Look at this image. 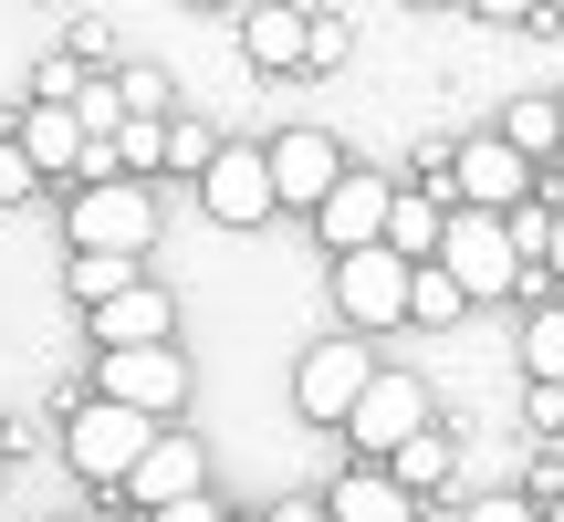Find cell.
Segmentation results:
<instances>
[{
	"mask_svg": "<svg viewBox=\"0 0 564 522\" xmlns=\"http://www.w3.org/2000/svg\"><path fill=\"white\" fill-rule=\"evenodd\" d=\"M440 261L449 272H460V293L470 303H491V293H512V282H523V251H512V209H449L440 220Z\"/></svg>",
	"mask_w": 564,
	"mask_h": 522,
	"instance_id": "cell-1",
	"label": "cell"
},
{
	"mask_svg": "<svg viewBox=\"0 0 564 522\" xmlns=\"http://www.w3.org/2000/svg\"><path fill=\"white\" fill-rule=\"evenodd\" d=\"M147 439H158V418H147V407H126V398H84L74 407V428H63V460L84 470V481H126V470L147 460Z\"/></svg>",
	"mask_w": 564,
	"mask_h": 522,
	"instance_id": "cell-2",
	"label": "cell"
},
{
	"mask_svg": "<svg viewBox=\"0 0 564 522\" xmlns=\"http://www.w3.org/2000/svg\"><path fill=\"white\" fill-rule=\"evenodd\" d=\"M408 272H419V261L387 251V241L335 251V303H345V324H356V335H377V324H408Z\"/></svg>",
	"mask_w": 564,
	"mask_h": 522,
	"instance_id": "cell-3",
	"label": "cell"
},
{
	"mask_svg": "<svg viewBox=\"0 0 564 522\" xmlns=\"http://www.w3.org/2000/svg\"><path fill=\"white\" fill-rule=\"evenodd\" d=\"M95 387L126 398V407H147V418H178V407H188V356H178V345H105Z\"/></svg>",
	"mask_w": 564,
	"mask_h": 522,
	"instance_id": "cell-4",
	"label": "cell"
},
{
	"mask_svg": "<svg viewBox=\"0 0 564 522\" xmlns=\"http://www.w3.org/2000/svg\"><path fill=\"white\" fill-rule=\"evenodd\" d=\"M199 199H209V220H220V230H262L272 209H282L272 146H220V157L199 167Z\"/></svg>",
	"mask_w": 564,
	"mask_h": 522,
	"instance_id": "cell-5",
	"label": "cell"
},
{
	"mask_svg": "<svg viewBox=\"0 0 564 522\" xmlns=\"http://www.w3.org/2000/svg\"><path fill=\"white\" fill-rule=\"evenodd\" d=\"M158 241V209L137 178H84L74 188V251H147Z\"/></svg>",
	"mask_w": 564,
	"mask_h": 522,
	"instance_id": "cell-6",
	"label": "cell"
},
{
	"mask_svg": "<svg viewBox=\"0 0 564 522\" xmlns=\"http://www.w3.org/2000/svg\"><path fill=\"white\" fill-rule=\"evenodd\" d=\"M366 377H377V366H366V335H324L314 356L293 366V407L314 428H345V407L366 398Z\"/></svg>",
	"mask_w": 564,
	"mask_h": 522,
	"instance_id": "cell-7",
	"label": "cell"
},
{
	"mask_svg": "<svg viewBox=\"0 0 564 522\" xmlns=\"http://www.w3.org/2000/svg\"><path fill=\"white\" fill-rule=\"evenodd\" d=\"M523 188H533V157L491 126V137H470V146H449V199H470V209H523Z\"/></svg>",
	"mask_w": 564,
	"mask_h": 522,
	"instance_id": "cell-8",
	"label": "cell"
},
{
	"mask_svg": "<svg viewBox=\"0 0 564 522\" xmlns=\"http://www.w3.org/2000/svg\"><path fill=\"white\" fill-rule=\"evenodd\" d=\"M419 428H429V387H419V377H366V398L345 407V439L377 449V460H387L398 439H419Z\"/></svg>",
	"mask_w": 564,
	"mask_h": 522,
	"instance_id": "cell-9",
	"label": "cell"
},
{
	"mask_svg": "<svg viewBox=\"0 0 564 522\" xmlns=\"http://www.w3.org/2000/svg\"><path fill=\"white\" fill-rule=\"evenodd\" d=\"M387 199H398L387 178L345 167V178H335V188L314 199V230H324V251H366V241H387Z\"/></svg>",
	"mask_w": 564,
	"mask_h": 522,
	"instance_id": "cell-10",
	"label": "cell"
},
{
	"mask_svg": "<svg viewBox=\"0 0 564 522\" xmlns=\"http://www.w3.org/2000/svg\"><path fill=\"white\" fill-rule=\"evenodd\" d=\"M335 178H345V146L324 137V126H282V137H272V188H282V209H314Z\"/></svg>",
	"mask_w": 564,
	"mask_h": 522,
	"instance_id": "cell-11",
	"label": "cell"
},
{
	"mask_svg": "<svg viewBox=\"0 0 564 522\" xmlns=\"http://www.w3.org/2000/svg\"><path fill=\"white\" fill-rule=\"evenodd\" d=\"M199 481H209V460H199V439H188V428H158V439H147V460L126 470V491H137L147 512L178 502V491H199Z\"/></svg>",
	"mask_w": 564,
	"mask_h": 522,
	"instance_id": "cell-12",
	"label": "cell"
},
{
	"mask_svg": "<svg viewBox=\"0 0 564 522\" xmlns=\"http://www.w3.org/2000/svg\"><path fill=\"white\" fill-rule=\"evenodd\" d=\"M167 324H178V303L158 282H126V293L95 303V345H167Z\"/></svg>",
	"mask_w": 564,
	"mask_h": 522,
	"instance_id": "cell-13",
	"label": "cell"
},
{
	"mask_svg": "<svg viewBox=\"0 0 564 522\" xmlns=\"http://www.w3.org/2000/svg\"><path fill=\"white\" fill-rule=\"evenodd\" d=\"M303 32H314V11H303V0H262V11L241 21L251 74H303Z\"/></svg>",
	"mask_w": 564,
	"mask_h": 522,
	"instance_id": "cell-14",
	"label": "cell"
},
{
	"mask_svg": "<svg viewBox=\"0 0 564 522\" xmlns=\"http://www.w3.org/2000/svg\"><path fill=\"white\" fill-rule=\"evenodd\" d=\"M11 137L32 146V167H74V178H84V146H95V137H84V116H74V105H53V95H42Z\"/></svg>",
	"mask_w": 564,
	"mask_h": 522,
	"instance_id": "cell-15",
	"label": "cell"
},
{
	"mask_svg": "<svg viewBox=\"0 0 564 522\" xmlns=\"http://www.w3.org/2000/svg\"><path fill=\"white\" fill-rule=\"evenodd\" d=\"M324 502H335V522H408V512H419V491H408L398 470H345Z\"/></svg>",
	"mask_w": 564,
	"mask_h": 522,
	"instance_id": "cell-16",
	"label": "cell"
},
{
	"mask_svg": "<svg viewBox=\"0 0 564 522\" xmlns=\"http://www.w3.org/2000/svg\"><path fill=\"white\" fill-rule=\"evenodd\" d=\"M460 314H470L460 272H449V261H419V272H408V324H460Z\"/></svg>",
	"mask_w": 564,
	"mask_h": 522,
	"instance_id": "cell-17",
	"label": "cell"
},
{
	"mask_svg": "<svg viewBox=\"0 0 564 522\" xmlns=\"http://www.w3.org/2000/svg\"><path fill=\"white\" fill-rule=\"evenodd\" d=\"M387 470H398L408 491H440L449 470H460V449H449V428H419V439H398V449H387Z\"/></svg>",
	"mask_w": 564,
	"mask_h": 522,
	"instance_id": "cell-18",
	"label": "cell"
},
{
	"mask_svg": "<svg viewBox=\"0 0 564 522\" xmlns=\"http://www.w3.org/2000/svg\"><path fill=\"white\" fill-rule=\"evenodd\" d=\"M440 220H449L440 199H408V188H398V199H387V251H408V261H440Z\"/></svg>",
	"mask_w": 564,
	"mask_h": 522,
	"instance_id": "cell-19",
	"label": "cell"
},
{
	"mask_svg": "<svg viewBox=\"0 0 564 522\" xmlns=\"http://www.w3.org/2000/svg\"><path fill=\"white\" fill-rule=\"evenodd\" d=\"M126 282H137V251H74V272H63V293L84 303V314H95L105 293H126Z\"/></svg>",
	"mask_w": 564,
	"mask_h": 522,
	"instance_id": "cell-20",
	"label": "cell"
},
{
	"mask_svg": "<svg viewBox=\"0 0 564 522\" xmlns=\"http://www.w3.org/2000/svg\"><path fill=\"white\" fill-rule=\"evenodd\" d=\"M502 137L523 146V157H554V146H564V105H554V95H523V105L502 116Z\"/></svg>",
	"mask_w": 564,
	"mask_h": 522,
	"instance_id": "cell-21",
	"label": "cell"
},
{
	"mask_svg": "<svg viewBox=\"0 0 564 522\" xmlns=\"http://www.w3.org/2000/svg\"><path fill=\"white\" fill-rule=\"evenodd\" d=\"M523 377H544V387H564V303H544V314L523 324Z\"/></svg>",
	"mask_w": 564,
	"mask_h": 522,
	"instance_id": "cell-22",
	"label": "cell"
},
{
	"mask_svg": "<svg viewBox=\"0 0 564 522\" xmlns=\"http://www.w3.org/2000/svg\"><path fill=\"white\" fill-rule=\"evenodd\" d=\"M116 167H167V116H126L116 126Z\"/></svg>",
	"mask_w": 564,
	"mask_h": 522,
	"instance_id": "cell-23",
	"label": "cell"
},
{
	"mask_svg": "<svg viewBox=\"0 0 564 522\" xmlns=\"http://www.w3.org/2000/svg\"><path fill=\"white\" fill-rule=\"evenodd\" d=\"M74 116H84V137H116V126H126V84H84Z\"/></svg>",
	"mask_w": 564,
	"mask_h": 522,
	"instance_id": "cell-24",
	"label": "cell"
},
{
	"mask_svg": "<svg viewBox=\"0 0 564 522\" xmlns=\"http://www.w3.org/2000/svg\"><path fill=\"white\" fill-rule=\"evenodd\" d=\"M345 53H356V32H345V21H324V11H314V32H303V63H314V74H335Z\"/></svg>",
	"mask_w": 564,
	"mask_h": 522,
	"instance_id": "cell-25",
	"label": "cell"
},
{
	"mask_svg": "<svg viewBox=\"0 0 564 522\" xmlns=\"http://www.w3.org/2000/svg\"><path fill=\"white\" fill-rule=\"evenodd\" d=\"M32 178H42V167H32V146H21V137H0V199H32Z\"/></svg>",
	"mask_w": 564,
	"mask_h": 522,
	"instance_id": "cell-26",
	"label": "cell"
},
{
	"mask_svg": "<svg viewBox=\"0 0 564 522\" xmlns=\"http://www.w3.org/2000/svg\"><path fill=\"white\" fill-rule=\"evenodd\" d=\"M209 157H220L209 126H167V167H209Z\"/></svg>",
	"mask_w": 564,
	"mask_h": 522,
	"instance_id": "cell-27",
	"label": "cell"
},
{
	"mask_svg": "<svg viewBox=\"0 0 564 522\" xmlns=\"http://www.w3.org/2000/svg\"><path fill=\"white\" fill-rule=\"evenodd\" d=\"M460 522H544V512H533V502H523V491H491V502H470Z\"/></svg>",
	"mask_w": 564,
	"mask_h": 522,
	"instance_id": "cell-28",
	"label": "cell"
},
{
	"mask_svg": "<svg viewBox=\"0 0 564 522\" xmlns=\"http://www.w3.org/2000/svg\"><path fill=\"white\" fill-rule=\"evenodd\" d=\"M147 522H220V512H209V502H199V491H178V502H158V512H147Z\"/></svg>",
	"mask_w": 564,
	"mask_h": 522,
	"instance_id": "cell-29",
	"label": "cell"
},
{
	"mask_svg": "<svg viewBox=\"0 0 564 522\" xmlns=\"http://www.w3.org/2000/svg\"><path fill=\"white\" fill-rule=\"evenodd\" d=\"M460 11H481V21H533L544 0H460Z\"/></svg>",
	"mask_w": 564,
	"mask_h": 522,
	"instance_id": "cell-30",
	"label": "cell"
},
{
	"mask_svg": "<svg viewBox=\"0 0 564 522\" xmlns=\"http://www.w3.org/2000/svg\"><path fill=\"white\" fill-rule=\"evenodd\" d=\"M272 522H335V502H282Z\"/></svg>",
	"mask_w": 564,
	"mask_h": 522,
	"instance_id": "cell-31",
	"label": "cell"
},
{
	"mask_svg": "<svg viewBox=\"0 0 564 522\" xmlns=\"http://www.w3.org/2000/svg\"><path fill=\"white\" fill-rule=\"evenodd\" d=\"M544 261H554V272H564V209H554V230H544Z\"/></svg>",
	"mask_w": 564,
	"mask_h": 522,
	"instance_id": "cell-32",
	"label": "cell"
},
{
	"mask_svg": "<svg viewBox=\"0 0 564 522\" xmlns=\"http://www.w3.org/2000/svg\"><path fill=\"white\" fill-rule=\"evenodd\" d=\"M544 522H564V481H554V502H544Z\"/></svg>",
	"mask_w": 564,
	"mask_h": 522,
	"instance_id": "cell-33",
	"label": "cell"
},
{
	"mask_svg": "<svg viewBox=\"0 0 564 522\" xmlns=\"http://www.w3.org/2000/svg\"><path fill=\"white\" fill-rule=\"evenodd\" d=\"M188 11H230V0H188Z\"/></svg>",
	"mask_w": 564,
	"mask_h": 522,
	"instance_id": "cell-34",
	"label": "cell"
},
{
	"mask_svg": "<svg viewBox=\"0 0 564 522\" xmlns=\"http://www.w3.org/2000/svg\"><path fill=\"white\" fill-rule=\"evenodd\" d=\"M408 11H449V0H408Z\"/></svg>",
	"mask_w": 564,
	"mask_h": 522,
	"instance_id": "cell-35",
	"label": "cell"
},
{
	"mask_svg": "<svg viewBox=\"0 0 564 522\" xmlns=\"http://www.w3.org/2000/svg\"><path fill=\"white\" fill-rule=\"evenodd\" d=\"M0 470H11V428H0Z\"/></svg>",
	"mask_w": 564,
	"mask_h": 522,
	"instance_id": "cell-36",
	"label": "cell"
},
{
	"mask_svg": "<svg viewBox=\"0 0 564 522\" xmlns=\"http://www.w3.org/2000/svg\"><path fill=\"white\" fill-rule=\"evenodd\" d=\"M544 21H564V0H544Z\"/></svg>",
	"mask_w": 564,
	"mask_h": 522,
	"instance_id": "cell-37",
	"label": "cell"
},
{
	"mask_svg": "<svg viewBox=\"0 0 564 522\" xmlns=\"http://www.w3.org/2000/svg\"><path fill=\"white\" fill-rule=\"evenodd\" d=\"M241 522H251V512H241Z\"/></svg>",
	"mask_w": 564,
	"mask_h": 522,
	"instance_id": "cell-38",
	"label": "cell"
},
{
	"mask_svg": "<svg viewBox=\"0 0 564 522\" xmlns=\"http://www.w3.org/2000/svg\"><path fill=\"white\" fill-rule=\"evenodd\" d=\"M554 105H564V95H554Z\"/></svg>",
	"mask_w": 564,
	"mask_h": 522,
	"instance_id": "cell-39",
	"label": "cell"
}]
</instances>
